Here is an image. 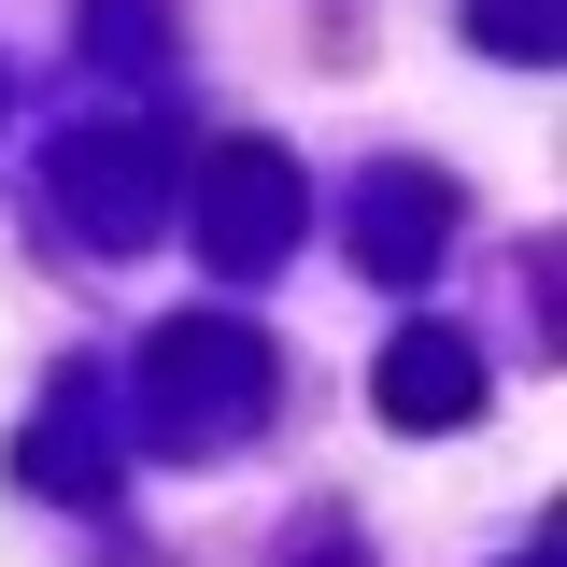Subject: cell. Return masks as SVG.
<instances>
[{
  "instance_id": "8",
  "label": "cell",
  "mask_w": 567,
  "mask_h": 567,
  "mask_svg": "<svg viewBox=\"0 0 567 567\" xmlns=\"http://www.w3.org/2000/svg\"><path fill=\"white\" fill-rule=\"evenodd\" d=\"M85 58L100 71H171V14H156V0H85Z\"/></svg>"
},
{
  "instance_id": "6",
  "label": "cell",
  "mask_w": 567,
  "mask_h": 567,
  "mask_svg": "<svg viewBox=\"0 0 567 567\" xmlns=\"http://www.w3.org/2000/svg\"><path fill=\"white\" fill-rule=\"evenodd\" d=\"M383 425L398 440H440V425H483V341L468 327H398L383 341Z\"/></svg>"
},
{
  "instance_id": "2",
  "label": "cell",
  "mask_w": 567,
  "mask_h": 567,
  "mask_svg": "<svg viewBox=\"0 0 567 567\" xmlns=\"http://www.w3.org/2000/svg\"><path fill=\"white\" fill-rule=\"evenodd\" d=\"M43 199L85 256H142L156 227H171V142L156 128H71L43 156Z\"/></svg>"
},
{
  "instance_id": "10",
  "label": "cell",
  "mask_w": 567,
  "mask_h": 567,
  "mask_svg": "<svg viewBox=\"0 0 567 567\" xmlns=\"http://www.w3.org/2000/svg\"><path fill=\"white\" fill-rule=\"evenodd\" d=\"M511 567H567V539H554V525H539V539H525V554H511Z\"/></svg>"
},
{
  "instance_id": "4",
  "label": "cell",
  "mask_w": 567,
  "mask_h": 567,
  "mask_svg": "<svg viewBox=\"0 0 567 567\" xmlns=\"http://www.w3.org/2000/svg\"><path fill=\"white\" fill-rule=\"evenodd\" d=\"M14 483H29V496H71V511H100V496L128 483V454H114V398H100L85 369H71L58 398L29 412V440H14Z\"/></svg>"
},
{
  "instance_id": "9",
  "label": "cell",
  "mask_w": 567,
  "mask_h": 567,
  "mask_svg": "<svg viewBox=\"0 0 567 567\" xmlns=\"http://www.w3.org/2000/svg\"><path fill=\"white\" fill-rule=\"evenodd\" d=\"M284 567H369V539H354V511H312V525L284 539Z\"/></svg>"
},
{
  "instance_id": "5",
  "label": "cell",
  "mask_w": 567,
  "mask_h": 567,
  "mask_svg": "<svg viewBox=\"0 0 567 567\" xmlns=\"http://www.w3.org/2000/svg\"><path fill=\"white\" fill-rule=\"evenodd\" d=\"M341 241H354V270H369V284H425V270H440V241H454V185H440V171H354Z\"/></svg>"
},
{
  "instance_id": "7",
  "label": "cell",
  "mask_w": 567,
  "mask_h": 567,
  "mask_svg": "<svg viewBox=\"0 0 567 567\" xmlns=\"http://www.w3.org/2000/svg\"><path fill=\"white\" fill-rule=\"evenodd\" d=\"M468 43H483V58H511V71H554L567 0H468Z\"/></svg>"
},
{
  "instance_id": "3",
  "label": "cell",
  "mask_w": 567,
  "mask_h": 567,
  "mask_svg": "<svg viewBox=\"0 0 567 567\" xmlns=\"http://www.w3.org/2000/svg\"><path fill=\"white\" fill-rule=\"evenodd\" d=\"M199 256L227 284H270L298 256V156L284 142H213L199 156Z\"/></svg>"
},
{
  "instance_id": "1",
  "label": "cell",
  "mask_w": 567,
  "mask_h": 567,
  "mask_svg": "<svg viewBox=\"0 0 567 567\" xmlns=\"http://www.w3.org/2000/svg\"><path fill=\"white\" fill-rule=\"evenodd\" d=\"M270 383H284V354L241 327V312H171L156 341H142V440L156 454H227V440H256L270 425Z\"/></svg>"
}]
</instances>
